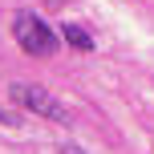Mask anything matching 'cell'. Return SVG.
Returning <instances> with one entry per match:
<instances>
[{
    "label": "cell",
    "mask_w": 154,
    "mask_h": 154,
    "mask_svg": "<svg viewBox=\"0 0 154 154\" xmlns=\"http://www.w3.org/2000/svg\"><path fill=\"white\" fill-rule=\"evenodd\" d=\"M8 97H12L16 109H29V114L37 118H49V122H69V109H65V101H57L49 89H41V85H8Z\"/></svg>",
    "instance_id": "7a4b0ae2"
},
{
    "label": "cell",
    "mask_w": 154,
    "mask_h": 154,
    "mask_svg": "<svg viewBox=\"0 0 154 154\" xmlns=\"http://www.w3.org/2000/svg\"><path fill=\"white\" fill-rule=\"evenodd\" d=\"M12 37L29 57H53L57 53V32L37 12H16L12 16Z\"/></svg>",
    "instance_id": "6da1fadb"
},
{
    "label": "cell",
    "mask_w": 154,
    "mask_h": 154,
    "mask_svg": "<svg viewBox=\"0 0 154 154\" xmlns=\"http://www.w3.org/2000/svg\"><path fill=\"white\" fill-rule=\"evenodd\" d=\"M61 154H85L81 146H73V142H61Z\"/></svg>",
    "instance_id": "277c9868"
},
{
    "label": "cell",
    "mask_w": 154,
    "mask_h": 154,
    "mask_svg": "<svg viewBox=\"0 0 154 154\" xmlns=\"http://www.w3.org/2000/svg\"><path fill=\"white\" fill-rule=\"evenodd\" d=\"M61 37L69 41L73 49H81V53H89V49H93V37L81 29V24H61Z\"/></svg>",
    "instance_id": "3957f363"
},
{
    "label": "cell",
    "mask_w": 154,
    "mask_h": 154,
    "mask_svg": "<svg viewBox=\"0 0 154 154\" xmlns=\"http://www.w3.org/2000/svg\"><path fill=\"white\" fill-rule=\"evenodd\" d=\"M0 122H4V126H16L20 118H16V114H4V109H0Z\"/></svg>",
    "instance_id": "5b68a950"
}]
</instances>
